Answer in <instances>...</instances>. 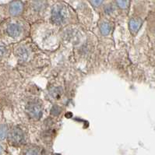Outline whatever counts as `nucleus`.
Here are the masks:
<instances>
[{
  "mask_svg": "<svg viewBox=\"0 0 155 155\" xmlns=\"http://www.w3.org/2000/svg\"><path fill=\"white\" fill-rule=\"evenodd\" d=\"M68 10L65 6H56L53 8L51 12V20L57 25H62L68 19Z\"/></svg>",
  "mask_w": 155,
  "mask_h": 155,
  "instance_id": "nucleus-1",
  "label": "nucleus"
},
{
  "mask_svg": "<svg viewBox=\"0 0 155 155\" xmlns=\"http://www.w3.org/2000/svg\"><path fill=\"white\" fill-rule=\"evenodd\" d=\"M9 142L15 146H20L25 142V135L20 128L14 127L9 133Z\"/></svg>",
  "mask_w": 155,
  "mask_h": 155,
  "instance_id": "nucleus-2",
  "label": "nucleus"
},
{
  "mask_svg": "<svg viewBox=\"0 0 155 155\" xmlns=\"http://www.w3.org/2000/svg\"><path fill=\"white\" fill-rule=\"evenodd\" d=\"M26 110H27V113L29 115L30 118L36 119V120H38L39 119H41L42 113H43L41 106L37 102L29 103L27 106Z\"/></svg>",
  "mask_w": 155,
  "mask_h": 155,
  "instance_id": "nucleus-3",
  "label": "nucleus"
},
{
  "mask_svg": "<svg viewBox=\"0 0 155 155\" xmlns=\"http://www.w3.org/2000/svg\"><path fill=\"white\" fill-rule=\"evenodd\" d=\"M21 31H22L21 27L17 24H9L7 27V29H6L8 35L12 37V38H17L18 36H20Z\"/></svg>",
  "mask_w": 155,
  "mask_h": 155,
  "instance_id": "nucleus-4",
  "label": "nucleus"
},
{
  "mask_svg": "<svg viewBox=\"0 0 155 155\" xmlns=\"http://www.w3.org/2000/svg\"><path fill=\"white\" fill-rule=\"evenodd\" d=\"M24 9V5L20 1H15L9 6V13L13 16H17L20 14Z\"/></svg>",
  "mask_w": 155,
  "mask_h": 155,
  "instance_id": "nucleus-5",
  "label": "nucleus"
},
{
  "mask_svg": "<svg viewBox=\"0 0 155 155\" xmlns=\"http://www.w3.org/2000/svg\"><path fill=\"white\" fill-rule=\"evenodd\" d=\"M141 24H142V21L138 19H132L130 21V30L131 31L132 33L135 34L137 33L139 29L140 28Z\"/></svg>",
  "mask_w": 155,
  "mask_h": 155,
  "instance_id": "nucleus-6",
  "label": "nucleus"
},
{
  "mask_svg": "<svg viewBox=\"0 0 155 155\" xmlns=\"http://www.w3.org/2000/svg\"><path fill=\"white\" fill-rule=\"evenodd\" d=\"M24 155H41V150L38 147H31L28 148L24 153Z\"/></svg>",
  "mask_w": 155,
  "mask_h": 155,
  "instance_id": "nucleus-7",
  "label": "nucleus"
},
{
  "mask_svg": "<svg viewBox=\"0 0 155 155\" xmlns=\"http://www.w3.org/2000/svg\"><path fill=\"white\" fill-rule=\"evenodd\" d=\"M101 30V33L103 35H108L109 34L110 31H111V26L108 23H102L101 24L100 27Z\"/></svg>",
  "mask_w": 155,
  "mask_h": 155,
  "instance_id": "nucleus-8",
  "label": "nucleus"
},
{
  "mask_svg": "<svg viewBox=\"0 0 155 155\" xmlns=\"http://www.w3.org/2000/svg\"><path fill=\"white\" fill-rule=\"evenodd\" d=\"M17 55L20 57V58L22 59H26L28 58V51L24 48H19L18 50H17Z\"/></svg>",
  "mask_w": 155,
  "mask_h": 155,
  "instance_id": "nucleus-9",
  "label": "nucleus"
},
{
  "mask_svg": "<svg viewBox=\"0 0 155 155\" xmlns=\"http://www.w3.org/2000/svg\"><path fill=\"white\" fill-rule=\"evenodd\" d=\"M117 4L121 9H126L130 5V0H117Z\"/></svg>",
  "mask_w": 155,
  "mask_h": 155,
  "instance_id": "nucleus-10",
  "label": "nucleus"
},
{
  "mask_svg": "<svg viewBox=\"0 0 155 155\" xmlns=\"http://www.w3.org/2000/svg\"><path fill=\"white\" fill-rule=\"evenodd\" d=\"M8 133V129L7 126H5V125H2V127H1V140H4V138H6V135Z\"/></svg>",
  "mask_w": 155,
  "mask_h": 155,
  "instance_id": "nucleus-11",
  "label": "nucleus"
},
{
  "mask_svg": "<svg viewBox=\"0 0 155 155\" xmlns=\"http://www.w3.org/2000/svg\"><path fill=\"white\" fill-rule=\"evenodd\" d=\"M60 108H59V107H58V106H54L53 107V108L51 109V114H53V115H58V114L60 113Z\"/></svg>",
  "mask_w": 155,
  "mask_h": 155,
  "instance_id": "nucleus-12",
  "label": "nucleus"
},
{
  "mask_svg": "<svg viewBox=\"0 0 155 155\" xmlns=\"http://www.w3.org/2000/svg\"><path fill=\"white\" fill-rule=\"evenodd\" d=\"M91 3L93 4V6L97 7V6H99L102 3L104 0H91Z\"/></svg>",
  "mask_w": 155,
  "mask_h": 155,
  "instance_id": "nucleus-13",
  "label": "nucleus"
},
{
  "mask_svg": "<svg viewBox=\"0 0 155 155\" xmlns=\"http://www.w3.org/2000/svg\"><path fill=\"white\" fill-rule=\"evenodd\" d=\"M53 155H60V154H57V153H55V154H53Z\"/></svg>",
  "mask_w": 155,
  "mask_h": 155,
  "instance_id": "nucleus-14",
  "label": "nucleus"
}]
</instances>
